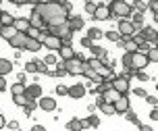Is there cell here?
<instances>
[{
    "label": "cell",
    "mask_w": 158,
    "mask_h": 131,
    "mask_svg": "<svg viewBox=\"0 0 158 131\" xmlns=\"http://www.w3.org/2000/svg\"><path fill=\"white\" fill-rule=\"evenodd\" d=\"M33 11L42 17V21L46 27H52V25H60L67 21V17L69 13L64 11L63 2L60 0H50V2H38V4H33Z\"/></svg>",
    "instance_id": "1"
},
{
    "label": "cell",
    "mask_w": 158,
    "mask_h": 131,
    "mask_svg": "<svg viewBox=\"0 0 158 131\" xmlns=\"http://www.w3.org/2000/svg\"><path fill=\"white\" fill-rule=\"evenodd\" d=\"M108 8H110L112 19H117V17H121V19H129L131 13L135 11V8L131 6L129 2H125V0H112L110 4H108Z\"/></svg>",
    "instance_id": "2"
},
{
    "label": "cell",
    "mask_w": 158,
    "mask_h": 131,
    "mask_svg": "<svg viewBox=\"0 0 158 131\" xmlns=\"http://www.w3.org/2000/svg\"><path fill=\"white\" fill-rule=\"evenodd\" d=\"M48 33H52V36H56V38H60V40H63V44L71 46L73 29L69 27V23H67V21H64V23H60V25H52V27H48Z\"/></svg>",
    "instance_id": "3"
},
{
    "label": "cell",
    "mask_w": 158,
    "mask_h": 131,
    "mask_svg": "<svg viewBox=\"0 0 158 131\" xmlns=\"http://www.w3.org/2000/svg\"><path fill=\"white\" fill-rule=\"evenodd\" d=\"M64 69H67V73L69 75H83V69H85V61L79 56V54H75L73 58H69V61H64Z\"/></svg>",
    "instance_id": "4"
},
{
    "label": "cell",
    "mask_w": 158,
    "mask_h": 131,
    "mask_svg": "<svg viewBox=\"0 0 158 131\" xmlns=\"http://www.w3.org/2000/svg\"><path fill=\"white\" fill-rule=\"evenodd\" d=\"M150 65V61L146 58V54L142 52H133V56H131V71H139V69H146Z\"/></svg>",
    "instance_id": "5"
},
{
    "label": "cell",
    "mask_w": 158,
    "mask_h": 131,
    "mask_svg": "<svg viewBox=\"0 0 158 131\" xmlns=\"http://www.w3.org/2000/svg\"><path fill=\"white\" fill-rule=\"evenodd\" d=\"M118 36H121V38H131V36H133L135 33V25L131 23V21H129V19H121V21H118Z\"/></svg>",
    "instance_id": "6"
},
{
    "label": "cell",
    "mask_w": 158,
    "mask_h": 131,
    "mask_svg": "<svg viewBox=\"0 0 158 131\" xmlns=\"http://www.w3.org/2000/svg\"><path fill=\"white\" fill-rule=\"evenodd\" d=\"M92 19H98V21H106V19H112L110 15V8H108V4H96V11L92 13Z\"/></svg>",
    "instance_id": "7"
},
{
    "label": "cell",
    "mask_w": 158,
    "mask_h": 131,
    "mask_svg": "<svg viewBox=\"0 0 158 131\" xmlns=\"http://www.w3.org/2000/svg\"><path fill=\"white\" fill-rule=\"evenodd\" d=\"M110 83H112V87L117 90V92H121V94H129V79L127 77H123V75H118V77H112L110 79Z\"/></svg>",
    "instance_id": "8"
},
{
    "label": "cell",
    "mask_w": 158,
    "mask_h": 131,
    "mask_svg": "<svg viewBox=\"0 0 158 131\" xmlns=\"http://www.w3.org/2000/svg\"><path fill=\"white\" fill-rule=\"evenodd\" d=\"M85 94H87V87L83 83H73L71 87H67V96H71L75 100H81Z\"/></svg>",
    "instance_id": "9"
},
{
    "label": "cell",
    "mask_w": 158,
    "mask_h": 131,
    "mask_svg": "<svg viewBox=\"0 0 158 131\" xmlns=\"http://www.w3.org/2000/svg\"><path fill=\"white\" fill-rule=\"evenodd\" d=\"M38 106L42 108L44 112H52V110H56V100L50 98V96H40L38 98Z\"/></svg>",
    "instance_id": "10"
},
{
    "label": "cell",
    "mask_w": 158,
    "mask_h": 131,
    "mask_svg": "<svg viewBox=\"0 0 158 131\" xmlns=\"http://www.w3.org/2000/svg\"><path fill=\"white\" fill-rule=\"evenodd\" d=\"M42 46H46L48 50H58V48L63 46V40L52 36V33H48V36H44V40H42Z\"/></svg>",
    "instance_id": "11"
},
{
    "label": "cell",
    "mask_w": 158,
    "mask_h": 131,
    "mask_svg": "<svg viewBox=\"0 0 158 131\" xmlns=\"http://www.w3.org/2000/svg\"><path fill=\"white\" fill-rule=\"evenodd\" d=\"M25 40H27V33L25 31H17L13 38L8 40V44L15 48V50H23V44H25Z\"/></svg>",
    "instance_id": "12"
},
{
    "label": "cell",
    "mask_w": 158,
    "mask_h": 131,
    "mask_svg": "<svg viewBox=\"0 0 158 131\" xmlns=\"http://www.w3.org/2000/svg\"><path fill=\"white\" fill-rule=\"evenodd\" d=\"M137 33H139V36H142L146 42H152V44L156 42V27H143V25H142Z\"/></svg>",
    "instance_id": "13"
},
{
    "label": "cell",
    "mask_w": 158,
    "mask_h": 131,
    "mask_svg": "<svg viewBox=\"0 0 158 131\" xmlns=\"http://www.w3.org/2000/svg\"><path fill=\"white\" fill-rule=\"evenodd\" d=\"M112 106H114V112H117V115H123L127 108H129V98H127L125 94H123V96H121L118 100L112 102Z\"/></svg>",
    "instance_id": "14"
},
{
    "label": "cell",
    "mask_w": 158,
    "mask_h": 131,
    "mask_svg": "<svg viewBox=\"0 0 158 131\" xmlns=\"http://www.w3.org/2000/svg\"><path fill=\"white\" fill-rule=\"evenodd\" d=\"M121 96H123V94H121V92H117V90H114L112 85L108 87V90H106V92H102V94H100V98H102L104 102H110V104H112L114 100H118Z\"/></svg>",
    "instance_id": "15"
},
{
    "label": "cell",
    "mask_w": 158,
    "mask_h": 131,
    "mask_svg": "<svg viewBox=\"0 0 158 131\" xmlns=\"http://www.w3.org/2000/svg\"><path fill=\"white\" fill-rule=\"evenodd\" d=\"M23 50L38 52V50H42V42H40L38 38H29V36H27V40H25V44H23Z\"/></svg>",
    "instance_id": "16"
},
{
    "label": "cell",
    "mask_w": 158,
    "mask_h": 131,
    "mask_svg": "<svg viewBox=\"0 0 158 131\" xmlns=\"http://www.w3.org/2000/svg\"><path fill=\"white\" fill-rule=\"evenodd\" d=\"M25 94H27V98H35V100H38L40 96H42V85H40V83L25 85Z\"/></svg>",
    "instance_id": "17"
},
{
    "label": "cell",
    "mask_w": 158,
    "mask_h": 131,
    "mask_svg": "<svg viewBox=\"0 0 158 131\" xmlns=\"http://www.w3.org/2000/svg\"><path fill=\"white\" fill-rule=\"evenodd\" d=\"M67 23H69V27L73 29V33H75V31H81V29H83V19H81V17H73V15H69V17H67Z\"/></svg>",
    "instance_id": "18"
},
{
    "label": "cell",
    "mask_w": 158,
    "mask_h": 131,
    "mask_svg": "<svg viewBox=\"0 0 158 131\" xmlns=\"http://www.w3.org/2000/svg\"><path fill=\"white\" fill-rule=\"evenodd\" d=\"M56 52H58V56H60V61H69V58H73V56L77 54L71 46H67V44H63V46L58 48Z\"/></svg>",
    "instance_id": "19"
},
{
    "label": "cell",
    "mask_w": 158,
    "mask_h": 131,
    "mask_svg": "<svg viewBox=\"0 0 158 131\" xmlns=\"http://www.w3.org/2000/svg\"><path fill=\"white\" fill-rule=\"evenodd\" d=\"M27 21H29V27H35V29L46 27V25H44V21H42V17H40L35 11H31V15H29V19H27Z\"/></svg>",
    "instance_id": "20"
},
{
    "label": "cell",
    "mask_w": 158,
    "mask_h": 131,
    "mask_svg": "<svg viewBox=\"0 0 158 131\" xmlns=\"http://www.w3.org/2000/svg\"><path fill=\"white\" fill-rule=\"evenodd\" d=\"M83 127H89V125L85 121H79V119H71L69 123L64 125V129H69V131H79V129H83Z\"/></svg>",
    "instance_id": "21"
},
{
    "label": "cell",
    "mask_w": 158,
    "mask_h": 131,
    "mask_svg": "<svg viewBox=\"0 0 158 131\" xmlns=\"http://www.w3.org/2000/svg\"><path fill=\"white\" fill-rule=\"evenodd\" d=\"M15 33H17V29L13 27V25H0V38H4L6 42L13 38Z\"/></svg>",
    "instance_id": "22"
},
{
    "label": "cell",
    "mask_w": 158,
    "mask_h": 131,
    "mask_svg": "<svg viewBox=\"0 0 158 131\" xmlns=\"http://www.w3.org/2000/svg\"><path fill=\"white\" fill-rule=\"evenodd\" d=\"M129 21L135 25V29H137V27H142V25H143V11H133L131 17H129Z\"/></svg>",
    "instance_id": "23"
},
{
    "label": "cell",
    "mask_w": 158,
    "mask_h": 131,
    "mask_svg": "<svg viewBox=\"0 0 158 131\" xmlns=\"http://www.w3.org/2000/svg\"><path fill=\"white\" fill-rule=\"evenodd\" d=\"M13 27H15L17 31H27L29 29V21H27L25 17H17L15 21H13Z\"/></svg>",
    "instance_id": "24"
},
{
    "label": "cell",
    "mask_w": 158,
    "mask_h": 131,
    "mask_svg": "<svg viewBox=\"0 0 158 131\" xmlns=\"http://www.w3.org/2000/svg\"><path fill=\"white\" fill-rule=\"evenodd\" d=\"M8 73H13V62L8 61V58H0V75L4 77Z\"/></svg>",
    "instance_id": "25"
},
{
    "label": "cell",
    "mask_w": 158,
    "mask_h": 131,
    "mask_svg": "<svg viewBox=\"0 0 158 131\" xmlns=\"http://www.w3.org/2000/svg\"><path fill=\"white\" fill-rule=\"evenodd\" d=\"M25 110V112H27V115H31L33 110H35V108H38V100H35V98H29V100L25 102L23 106H21Z\"/></svg>",
    "instance_id": "26"
},
{
    "label": "cell",
    "mask_w": 158,
    "mask_h": 131,
    "mask_svg": "<svg viewBox=\"0 0 158 131\" xmlns=\"http://www.w3.org/2000/svg\"><path fill=\"white\" fill-rule=\"evenodd\" d=\"M89 50H92V56H96V58H104V56H108L104 48L96 46V44H92V46H89Z\"/></svg>",
    "instance_id": "27"
},
{
    "label": "cell",
    "mask_w": 158,
    "mask_h": 131,
    "mask_svg": "<svg viewBox=\"0 0 158 131\" xmlns=\"http://www.w3.org/2000/svg\"><path fill=\"white\" fill-rule=\"evenodd\" d=\"M98 108H100V110H102L104 115H114V106H112L110 102H100V104H98Z\"/></svg>",
    "instance_id": "28"
},
{
    "label": "cell",
    "mask_w": 158,
    "mask_h": 131,
    "mask_svg": "<svg viewBox=\"0 0 158 131\" xmlns=\"http://www.w3.org/2000/svg\"><path fill=\"white\" fill-rule=\"evenodd\" d=\"M13 21H15V17L10 15V13H4V11H2V15H0V25H13Z\"/></svg>",
    "instance_id": "29"
},
{
    "label": "cell",
    "mask_w": 158,
    "mask_h": 131,
    "mask_svg": "<svg viewBox=\"0 0 158 131\" xmlns=\"http://www.w3.org/2000/svg\"><path fill=\"white\" fill-rule=\"evenodd\" d=\"M27 100H29V98H27V94H25V92L23 94H15V96H13V102H15L17 106H23Z\"/></svg>",
    "instance_id": "30"
},
{
    "label": "cell",
    "mask_w": 158,
    "mask_h": 131,
    "mask_svg": "<svg viewBox=\"0 0 158 131\" xmlns=\"http://www.w3.org/2000/svg\"><path fill=\"white\" fill-rule=\"evenodd\" d=\"M131 56H133V52H125V54H123V58H121L125 71H131Z\"/></svg>",
    "instance_id": "31"
},
{
    "label": "cell",
    "mask_w": 158,
    "mask_h": 131,
    "mask_svg": "<svg viewBox=\"0 0 158 131\" xmlns=\"http://www.w3.org/2000/svg\"><path fill=\"white\" fill-rule=\"evenodd\" d=\"M102 33H104L102 29H98V27H92V29L87 31V38H89V40H92V42H94V40L102 38Z\"/></svg>",
    "instance_id": "32"
},
{
    "label": "cell",
    "mask_w": 158,
    "mask_h": 131,
    "mask_svg": "<svg viewBox=\"0 0 158 131\" xmlns=\"http://www.w3.org/2000/svg\"><path fill=\"white\" fill-rule=\"evenodd\" d=\"M85 65H87V67H92L94 71H98L102 62H100V58H96V56H92V58H87V61H85Z\"/></svg>",
    "instance_id": "33"
},
{
    "label": "cell",
    "mask_w": 158,
    "mask_h": 131,
    "mask_svg": "<svg viewBox=\"0 0 158 131\" xmlns=\"http://www.w3.org/2000/svg\"><path fill=\"white\" fill-rule=\"evenodd\" d=\"M123 115H125V119H127V121H131V123H135V125L139 123V121H137V115H135V112L131 110V108H127V110L123 112Z\"/></svg>",
    "instance_id": "34"
},
{
    "label": "cell",
    "mask_w": 158,
    "mask_h": 131,
    "mask_svg": "<svg viewBox=\"0 0 158 131\" xmlns=\"http://www.w3.org/2000/svg\"><path fill=\"white\" fill-rule=\"evenodd\" d=\"M146 58H148L150 62H156L158 61V50H156V48H150V50L146 52Z\"/></svg>",
    "instance_id": "35"
},
{
    "label": "cell",
    "mask_w": 158,
    "mask_h": 131,
    "mask_svg": "<svg viewBox=\"0 0 158 131\" xmlns=\"http://www.w3.org/2000/svg\"><path fill=\"white\" fill-rule=\"evenodd\" d=\"M25 92V83H21V81H19V83H13V87H10V94H13V96H15V94H23Z\"/></svg>",
    "instance_id": "36"
},
{
    "label": "cell",
    "mask_w": 158,
    "mask_h": 131,
    "mask_svg": "<svg viewBox=\"0 0 158 131\" xmlns=\"http://www.w3.org/2000/svg\"><path fill=\"white\" fill-rule=\"evenodd\" d=\"M148 6H150V11H152V17L158 19V2L156 0H148Z\"/></svg>",
    "instance_id": "37"
},
{
    "label": "cell",
    "mask_w": 158,
    "mask_h": 131,
    "mask_svg": "<svg viewBox=\"0 0 158 131\" xmlns=\"http://www.w3.org/2000/svg\"><path fill=\"white\" fill-rule=\"evenodd\" d=\"M102 36H104V38H106V40H110V42H117V40L118 38H121V36H118V31H106V33H102Z\"/></svg>",
    "instance_id": "38"
},
{
    "label": "cell",
    "mask_w": 158,
    "mask_h": 131,
    "mask_svg": "<svg viewBox=\"0 0 158 131\" xmlns=\"http://www.w3.org/2000/svg\"><path fill=\"white\" fill-rule=\"evenodd\" d=\"M131 6L137 8V11H146V6H148V0H135Z\"/></svg>",
    "instance_id": "39"
},
{
    "label": "cell",
    "mask_w": 158,
    "mask_h": 131,
    "mask_svg": "<svg viewBox=\"0 0 158 131\" xmlns=\"http://www.w3.org/2000/svg\"><path fill=\"white\" fill-rule=\"evenodd\" d=\"M44 62H46L48 67H52V65H56V62H58V56H54V54H46Z\"/></svg>",
    "instance_id": "40"
},
{
    "label": "cell",
    "mask_w": 158,
    "mask_h": 131,
    "mask_svg": "<svg viewBox=\"0 0 158 131\" xmlns=\"http://www.w3.org/2000/svg\"><path fill=\"white\" fill-rule=\"evenodd\" d=\"M85 123L89 125V127H98V125H100V119H98L96 115H89V116H87V121H85Z\"/></svg>",
    "instance_id": "41"
},
{
    "label": "cell",
    "mask_w": 158,
    "mask_h": 131,
    "mask_svg": "<svg viewBox=\"0 0 158 131\" xmlns=\"http://www.w3.org/2000/svg\"><path fill=\"white\" fill-rule=\"evenodd\" d=\"M35 65H38V73H42V75H46V73H48V65L44 61H35Z\"/></svg>",
    "instance_id": "42"
},
{
    "label": "cell",
    "mask_w": 158,
    "mask_h": 131,
    "mask_svg": "<svg viewBox=\"0 0 158 131\" xmlns=\"http://www.w3.org/2000/svg\"><path fill=\"white\" fill-rule=\"evenodd\" d=\"M25 73H38V65H35V61L25 65Z\"/></svg>",
    "instance_id": "43"
},
{
    "label": "cell",
    "mask_w": 158,
    "mask_h": 131,
    "mask_svg": "<svg viewBox=\"0 0 158 131\" xmlns=\"http://www.w3.org/2000/svg\"><path fill=\"white\" fill-rule=\"evenodd\" d=\"M94 11H96V2H94V0H87V2H85V13H87V15H92Z\"/></svg>",
    "instance_id": "44"
},
{
    "label": "cell",
    "mask_w": 158,
    "mask_h": 131,
    "mask_svg": "<svg viewBox=\"0 0 158 131\" xmlns=\"http://www.w3.org/2000/svg\"><path fill=\"white\" fill-rule=\"evenodd\" d=\"M131 92H133V96H137V98H146V96H148V94H146V90H143V87H133V90H131Z\"/></svg>",
    "instance_id": "45"
},
{
    "label": "cell",
    "mask_w": 158,
    "mask_h": 131,
    "mask_svg": "<svg viewBox=\"0 0 158 131\" xmlns=\"http://www.w3.org/2000/svg\"><path fill=\"white\" fill-rule=\"evenodd\" d=\"M135 73H137V79H139V81H148V79H150V75H148V73H146L143 69L135 71Z\"/></svg>",
    "instance_id": "46"
},
{
    "label": "cell",
    "mask_w": 158,
    "mask_h": 131,
    "mask_svg": "<svg viewBox=\"0 0 158 131\" xmlns=\"http://www.w3.org/2000/svg\"><path fill=\"white\" fill-rule=\"evenodd\" d=\"M56 94L58 96H67V85H56Z\"/></svg>",
    "instance_id": "47"
},
{
    "label": "cell",
    "mask_w": 158,
    "mask_h": 131,
    "mask_svg": "<svg viewBox=\"0 0 158 131\" xmlns=\"http://www.w3.org/2000/svg\"><path fill=\"white\" fill-rule=\"evenodd\" d=\"M92 44H94V42H92V40L87 38V36H85V38H81V46H85V48H89V46H92Z\"/></svg>",
    "instance_id": "48"
},
{
    "label": "cell",
    "mask_w": 158,
    "mask_h": 131,
    "mask_svg": "<svg viewBox=\"0 0 158 131\" xmlns=\"http://www.w3.org/2000/svg\"><path fill=\"white\" fill-rule=\"evenodd\" d=\"M4 127H8V129H10V131H13V129H19V123H17V121H10V123H6V125H4Z\"/></svg>",
    "instance_id": "49"
},
{
    "label": "cell",
    "mask_w": 158,
    "mask_h": 131,
    "mask_svg": "<svg viewBox=\"0 0 158 131\" xmlns=\"http://www.w3.org/2000/svg\"><path fill=\"white\" fill-rule=\"evenodd\" d=\"M150 119H152V121H158V110H156V106L150 110Z\"/></svg>",
    "instance_id": "50"
},
{
    "label": "cell",
    "mask_w": 158,
    "mask_h": 131,
    "mask_svg": "<svg viewBox=\"0 0 158 131\" xmlns=\"http://www.w3.org/2000/svg\"><path fill=\"white\" fill-rule=\"evenodd\" d=\"M146 100H148V104H152V106H156V96H146Z\"/></svg>",
    "instance_id": "51"
},
{
    "label": "cell",
    "mask_w": 158,
    "mask_h": 131,
    "mask_svg": "<svg viewBox=\"0 0 158 131\" xmlns=\"http://www.w3.org/2000/svg\"><path fill=\"white\" fill-rule=\"evenodd\" d=\"M60 2H63L64 11H67V13H69V15H71V2H67V0H60Z\"/></svg>",
    "instance_id": "52"
},
{
    "label": "cell",
    "mask_w": 158,
    "mask_h": 131,
    "mask_svg": "<svg viewBox=\"0 0 158 131\" xmlns=\"http://www.w3.org/2000/svg\"><path fill=\"white\" fill-rule=\"evenodd\" d=\"M17 79H19L21 83H25V81H27V73H19V75H17Z\"/></svg>",
    "instance_id": "53"
},
{
    "label": "cell",
    "mask_w": 158,
    "mask_h": 131,
    "mask_svg": "<svg viewBox=\"0 0 158 131\" xmlns=\"http://www.w3.org/2000/svg\"><path fill=\"white\" fill-rule=\"evenodd\" d=\"M13 4H17V6H21V4H29V0H10Z\"/></svg>",
    "instance_id": "54"
},
{
    "label": "cell",
    "mask_w": 158,
    "mask_h": 131,
    "mask_svg": "<svg viewBox=\"0 0 158 131\" xmlns=\"http://www.w3.org/2000/svg\"><path fill=\"white\" fill-rule=\"evenodd\" d=\"M6 90V81H4V77L0 75V92H4Z\"/></svg>",
    "instance_id": "55"
},
{
    "label": "cell",
    "mask_w": 158,
    "mask_h": 131,
    "mask_svg": "<svg viewBox=\"0 0 158 131\" xmlns=\"http://www.w3.org/2000/svg\"><path fill=\"white\" fill-rule=\"evenodd\" d=\"M4 125H6V121H4V116L0 115V129H4Z\"/></svg>",
    "instance_id": "56"
},
{
    "label": "cell",
    "mask_w": 158,
    "mask_h": 131,
    "mask_svg": "<svg viewBox=\"0 0 158 131\" xmlns=\"http://www.w3.org/2000/svg\"><path fill=\"white\" fill-rule=\"evenodd\" d=\"M38 2H42V0H29V4H38Z\"/></svg>",
    "instance_id": "57"
},
{
    "label": "cell",
    "mask_w": 158,
    "mask_h": 131,
    "mask_svg": "<svg viewBox=\"0 0 158 131\" xmlns=\"http://www.w3.org/2000/svg\"><path fill=\"white\" fill-rule=\"evenodd\" d=\"M0 15H2V11H0Z\"/></svg>",
    "instance_id": "58"
},
{
    "label": "cell",
    "mask_w": 158,
    "mask_h": 131,
    "mask_svg": "<svg viewBox=\"0 0 158 131\" xmlns=\"http://www.w3.org/2000/svg\"><path fill=\"white\" fill-rule=\"evenodd\" d=\"M0 2H2V0H0Z\"/></svg>",
    "instance_id": "59"
}]
</instances>
